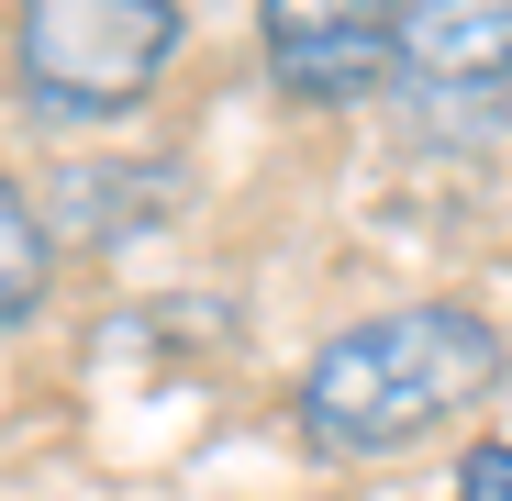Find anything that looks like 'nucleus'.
<instances>
[{"instance_id":"1","label":"nucleus","mask_w":512,"mask_h":501,"mask_svg":"<svg viewBox=\"0 0 512 501\" xmlns=\"http://www.w3.org/2000/svg\"><path fill=\"white\" fill-rule=\"evenodd\" d=\"M501 390V334L468 301H401L346 323L334 346L301 368L290 412H301V446L312 457H390L412 435L457 424L468 401Z\"/></svg>"},{"instance_id":"2","label":"nucleus","mask_w":512,"mask_h":501,"mask_svg":"<svg viewBox=\"0 0 512 501\" xmlns=\"http://www.w3.org/2000/svg\"><path fill=\"white\" fill-rule=\"evenodd\" d=\"M190 34V0H12V78L45 123L134 112Z\"/></svg>"},{"instance_id":"3","label":"nucleus","mask_w":512,"mask_h":501,"mask_svg":"<svg viewBox=\"0 0 512 501\" xmlns=\"http://www.w3.org/2000/svg\"><path fill=\"white\" fill-rule=\"evenodd\" d=\"M256 45L301 112H346L401 56V0H256Z\"/></svg>"},{"instance_id":"4","label":"nucleus","mask_w":512,"mask_h":501,"mask_svg":"<svg viewBox=\"0 0 512 501\" xmlns=\"http://www.w3.org/2000/svg\"><path fill=\"white\" fill-rule=\"evenodd\" d=\"M390 78L423 112H490V101H512V0H401Z\"/></svg>"},{"instance_id":"5","label":"nucleus","mask_w":512,"mask_h":501,"mask_svg":"<svg viewBox=\"0 0 512 501\" xmlns=\"http://www.w3.org/2000/svg\"><path fill=\"white\" fill-rule=\"evenodd\" d=\"M45 290H56V245H45L34 201L0 179V334H12V323H34V312H45Z\"/></svg>"},{"instance_id":"6","label":"nucleus","mask_w":512,"mask_h":501,"mask_svg":"<svg viewBox=\"0 0 512 501\" xmlns=\"http://www.w3.org/2000/svg\"><path fill=\"white\" fill-rule=\"evenodd\" d=\"M457 501H512V446H479L457 468Z\"/></svg>"}]
</instances>
